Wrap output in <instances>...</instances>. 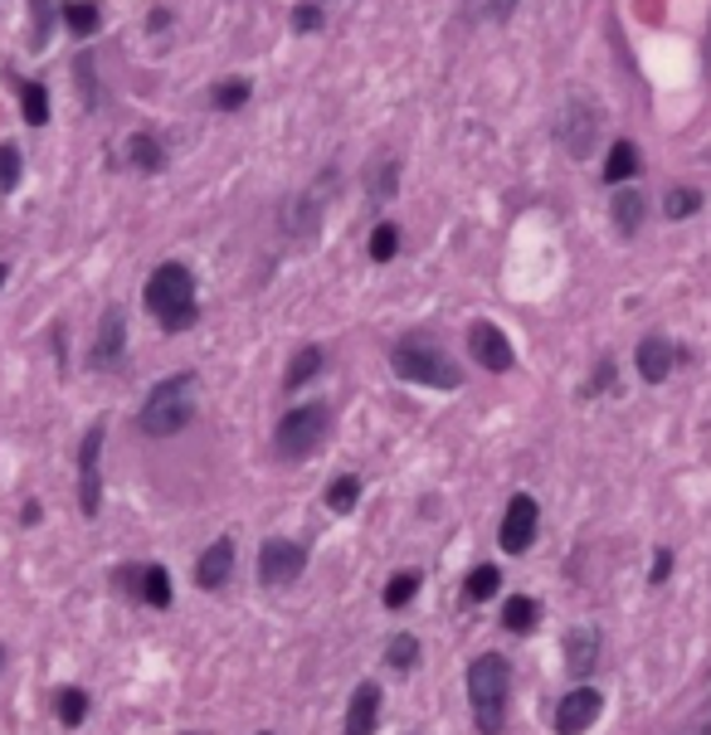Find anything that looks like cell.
<instances>
[{
  "label": "cell",
  "instance_id": "cell-3",
  "mask_svg": "<svg viewBox=\"0 0 711 735\" xmlns=\"http://www.w3.org/2000/svg\"><path fill=\"white\" fill-rule=\"evenodd\" d=\"M390 365L400 381H414V385H429V390H458L463 385V371L444 356V346L434 341L429 332H410L395 341L390 351Z\"/></svg>",
  "mask_w": 711,
  "mask_h": 735
},
{
  "label": "cell",
  "instance_id": "cell-33",
  "mask_svg": "<svg viewBox=\"0 0 711 735\" xmlns=\"http://www.w3.org/2000/svg\"><path fill=\"white\" fill-rule=\"evenodd\" d=\"M414 590H420V575H395V580L385 585V609H405L414 600Z\"/></svg>",
  "mask_w": 711,
  "mask_h": 735
},
{
  "label": "cell",
  "instance_id": "cell-10",
  "mask_svg": "<svg viewBox=\"0 0 711 735\" xmlns=\"http://www.w3.org/2000/svg\"><path fill=\"white\" fill-rule=\"evenodd\" d=\"M537 521H541L537 502H531L527 492H517V497L507 502V517H502V531H497L502 551H511V555H521V551H527V545L537 541Z\"/></svg>",
  "mask_w": 711,
  "mask_h": 735
},
{
  "label": "cell",
  "instance_id": "cell-2",
  "mask_svg": "<svg viewBox=\"0 0 711 735\" xmlns=\"http://www.w3.org/2000/svg\"><path fill=\"white\" fill-rule=\"evenodd\" d=\"M195 395H201V375L195 371H181V375H171V381H161L152 395H146V405L137 414L142 434H152V438L181 434V429L195 419V409H201Z\"/></svg>",
  "mask_w": 711,
  "mask_h": 735
},
{
  "label": "cell",
  "instance_id": "cell-15",
  "mask_svg": "<svg viewBox=\"0 0 711 735\" xmlns=\"http://www.w3.org/2000/svg\"><path fill=\"white\" fill-rule=\"evenodd\" d=\"M375 716H381V687H375V682H361L351 707H347V726H341V735H371Z\"/></svg>",
  "mask_w": 711,
  "mask_h": 735
},
{
  "label": "cell",
  "instance_id": "cell-29",
  "mask_svg": "<svg viewBox=\"0 0 711 735\" xmlns=\"http://www.w3.org/2000/svg\"><path fill=\"white\" fill-rule=\"evenodd\" d=\"M356 502H361V478H351V472H341V478L327 487V507H332V511H351Z\"/></svg>",
  "mask_w": 711,
  "mask_h": 735
},
{
  "label": "cell",
  "instance_id": "cell-16",
  "mask_svg": "<svg viewBox=\"0 0 711 735\" xmlns=\"http://www.w3.org/2000/svg\"><path fill=\"white\" fill-rule=\"evenodd\" d=\"M594 663H600V634H594V628H570V638H566L570 677H590Z\"/></svg>",
  "mask_w": 711,
  "mask_h": 735
},
{
  "label": "cell",
  "instance_id": "cell-25",
  "mask_svg": "<svg viewBox=\"0 0 711 735\" xmlns=\"http://www.w3.org/2000/svg\"><path fill=\"white\" fill-rule=\"evenodd\" d=\"M497 590H502L497 565H478V570L468 575V585H463V600H468V604H483V600H493Z\"/></svg>",
  "mask_w": 711,
  "mask_h": 735
},
{
  "label": "cell",
  "instance_id": "cell-35",
  "mask_svg": "<svg viewBox=\"0 0 711 735\" xmlns=\"http://www.w3.org/2000/svg\"><path fill=\"white\" fill-rule=\"evenodd\" d=\"M29 10H35V39H29V45H45V39H49V29H55V5H49V0H29Z\"/></svg>",
  "mask_w": 711,
  "mask_h": 735
},
{
  "label": "cell",
  "instance_id": "cell-41",
  "mask_svg": "<svg viewBox=\"0 0 711 735\" xmlns=\"http://www.w3.org/2000/svg\"><path fill=\"white\" fill-rule=\"evenodd\" d=\"M0 667H5V648H0Z\"/></svg>",
  "mask_w": 711,
  "mask_h": 735
},
{
  "label": "cell",
  "instance_id": "cell-37",
  "mask_svg": "<svg viewBox=\"0 0 711 735\" xmlns=\"http://www.w3.org/2000/svg\"><path fill=\"white\" fill-rule=\"evenodd\" d=\"M292 25H298V29H317V25H322V15H317L312 5H298V10H292Z\"/></svg>",
  "mask_w": 711,
  "mask_h": 735
},
{
  "label": "cell",
  "instance_id": "cell-7",
  "mask_svg": "<svg viewBox=\"0 0 711 735\" xmlns=\"http://www.w3.org/2000/svg\"><path fill=\"white\" fill-rule=\"evenodd\" d=\"M103 434H108V429L93 424L79 444V507H83V517H98V507H103Z\"/></svg>",
  "mask_w": 711,
  "mask_h": 735
},
{
  "label": "cell",
  "instance_id": "cell-21",
  "mask_svg": "<svg viewBox=\"0 0 711 735\" xmlns=\"http://www.w3.org/2000/svg\"><path fill=\"white\" fill-rule=\"evenodd\" d=\"M15 88H20V112H25V122H29V128H45V122H49V93H45V83L20 79Z\"/></svg>",
  "mask_w": 711,
  "mask_h": 735
},
{
  "label": "cell",
  "instance_id": "cell-14",
  "mask_svg": "<svg viewBox=\"0 0 711 735\" xmlns=\"http://www.w3.org/2000/svg\"><path fill=\"white\" fill-rule=\"evenodd\" d=\"M673 365H677L673 341H667V336H643V341H639V375H643V381L648 385H663Z\"/></svg>",
  "mask_w": 711,
  "mask_h": 735
},
{
  "label": "cell",
  "instance_id": "cell-28",
  "mask_svg": "<svg viewBox=\"0 0 711 735\" xmlns=\"http://www.w3.org/2000/svg\"><path fill=\"white\" fill-rule=\"evenodd\" d=\"M210 103H215L219 112L244 108V103H249V79H225V83H215V88H210Z\"/></svg>",
  "mask_w": 711,
  "mask_h": 735
},
{
  "label": "cell",
  "instance_id": "cell-22",
  "mask_svg": "<svg viewBox=\"0 0 711 735\" xmlns=\"http://www.w3.org/2000/svg\"><path fill=\"white\" fill-rule=\"evenodd\" d=\"M322 361H327V356H322V346H302V351H298V356H292V361H288L284 390H302V385H308L312 375L322 371Z\"/></svg>",
  "mask_w": 711,
  "mask_h": 735
},
{
  "label": "cell",
  "instance_id": "cell-27",
  "mask_svg": "<svg viewBox=\"0 0 711 735\" xmlns=\"http://www.w3.org/2000/svg\"><path fill=\"white\" fill-rule=\"evenodd\" d=\"M502 624H507L511 634H531V628H537V600H527V594H511V604L502 609Z\"/></svg>",
  "mask_w": 711,
  "mask_h": 735
},
{
  "label": "cell",
  "instance_id": "cell-12",
  "mask_svg": "<svg viewBox=\"0 0 711 735\" xmlns=\"http://www.w3.org/2000/svg\"><path fill=\"white\" fill-rule=\"evenodd\" d=\"M600 707H604V697L594 687H575L561 697V707H556V731L561 735H585L594 726V716H600Z\"/></svg>",
  "mask_w": 711,
  "mask_h": 735
},
{
  "label": "cell",
  "instance_id": "cell-40",
  "mask_svg": "<svg viewBox=\"0 0 711 735\" xmlns=\"http://www.w3.org/2000/svg\"><path fill=\"white\" fill-rule=\"evenodd\" d=\"M707 59H711V25H707Z\"/></svg>",
  "mask_w": 711,
  "mask_h": 735
},
{
  "label": "cell",
  "instance_id": "cell-13",
  "mask_svg": "<svg viewBox=\"0 0 711 735\" xmlns=\"http://www.w3.org/2000/svg\"><path fill=\"white\" fill-rule=\"evenodd\" d=\"M229 570H234V541H229V535H219L210 551L195 561V585H201V590H225Z\"/></svg>",
  "mask_w": 711,
  "mask_h": 735
},
{
  "label": "cell",
  "instance_id": "cell-18",
  "mask_svg": "<svg viewBox=\"0 0 711 735\" xmlns=\"http://www.w3.org/2000/svg\"><path fill=\"white\" fill-rule=\"evenodd\" d=\"M128 161L137 166L142 176H156V171L166 166V146H161V136H152V132L128 136Z\"/></svg>",
  "mask_w": 711,
  "mask_h": 735
},
{
  "label": "cell",
  "instance_id": "cell-39",
  "mask_svg": "<svg viewBox=\"0 0 711 735\" xmlns=\"http://www.w3.org/2000/svg\"><path fill=\"white\" fill-rule=\"evenodd\" d=\"M5 278H10V268H5V264H0V288H5Z\"/></svg>",
  "mask_w": 711,
  "mask_h": 735
},
{
  "label": "cell",
  "instance_id": "cell-11",
  "mask_svg": "<svg viewBox=\"0 0 711 735\" xmlns=\"http://www.w3.org/2000/svg\"><path fill=\"white\" fill-rule=\"evenodd\" d=\"M468 346H473V361L493 375H507L511 365H517V351H511V341L493 322H473V327H468Z\"/></svg>",
  "mask_w": 711,
  "mask_h": 735
},
{
  "label": "cell",
  "instance_id": "cell-26",
  "mask_svg": "<svg viewBox=\"0 0 711 735\" xmlns=\"http://www.w3.org/2000/svg\"><path fill=\"white\" fill-rule=\"evenodd\" d=\"M64 20H69L73 35H83V39L103 29V10L93 5V0H73V5H64Z\"/></svg>",
  "mask_w": 711,
  "mask_h": 735
},
{
  "label": "cell",
  "instance_id": "cell-4",
  "mask_svg": "<svg viewBox=\"0 0 711 735\" xmlns=\"http://www.w3.org/2000/svg\"><path fill=\"white\" fill-rule=\"evenodd\" d=\"M468 701H473V721L483 735H502L511 701V663L502 653H483L468 667Z\"/></svg>",
  "mask_w": 711,
  "mask_h": 735
},
{
  "label": "cell",
  "instance_id": "cell-8",
  "mask_svg": "<svg viewBox=\"0 0 711 735\" xmlns=\"http://www.w3.org/2000/svg\"><path fill=\"white\" fill-rule=\"evenodd\" d=\"M302 565H308V551H302L298 541L268 535V541L258 545V580H264L268 590H278V585H292V580L302 575Z\"/></svg>",
  "mask_w": 711,
  "mask_h": 735
},
{
  "label": "cell",
  "instance_id": "cell-23",
  "mask_svg": "<svg viewBox=\"0 0 711 735\" xmlns=\"http://www.w3.org/2000/svg\"><path fill=\"white\" fill-rule=\"evenodd\" d=\"M142 604L152 609H171V575L161 565H142V590H137Z\"/></svg>",
  "mask_w": 711,
  "mask_h": 735
},
{
  "label": "cell",
  "instance_id": "cell-38",
  "mask_svg": "<svg viewBox=\"0 0 711 735\" xmlns=\"http://www.w3.org/2000/svg\"><path fill=\"white\" fill-rule=\"evenodd\" d=\"M521 0H487V20H511V10H517Z\"/></svg>",
  "mask_w": 711,
  "mask_h": 735
},
{
  "label": "cell",
  "instance_id": "cell-30",
  "mask_svg": "<svg viewBox=\"0 0 711 735\" xmlns=\"http://www.w3.org/2000/svg\"><path fill=\"white\" fill-rule=\"evenodd\" d=\"M55 707H59V721H64V726H83V716H88V697H83L79 687H64V691H59Z\"/></svg>",
  "mask_w": 711,
  "mask_h": 735
},
{
  "label": "cell",
  "instance_id": "cell-6",
  "mask_svg": "<svg viewBox=\"0 0 711 735\" xmlns=\"http://www.w3.org/2000/svg\"><path fill=\"white\" fill-rule=\"evenodd\" d=\"M322 434H327V405H298L278 419L274 448H278V458L298 463V458H308L322 444Z\"/></svg>",
  "mask_w": 711,
  "mask_h": 735
},
{
  "label": "cell",
  "instance_id": "cell-1",
  "mask_svg": "<svg viewBox=\"0 0 711 735\" xmlns=\"http://www.w3.org/2000/svg\"><path fill=\"white\" fill-rule=\"evenodd\" d=\"M146 312L161 322V332H191L201 317V302H195V273L185 264H161L146 278Z\"/></svg>",
  "mask_w": 711,
  "mask_h": 735
},
{
  "label": "cell",
  "instance_id": "cell-42",
  "mask_svg": "<svg viewBox=\"0 0 711 735\" xmlns=\"http://www.w3.org/2000/svg\"><path fill=\"white\" fill-rule=\"evenodd\" d=\"M258 735H268V731H258Z\"/></svg>",
  "mask_w": 711,
  "mask_h": 735
},
{
  "label": "cell",
  "instance_id": "cell-31",
  "mask_svg": "<svg viewBox=\"0 0 711 735\" xmlns=\"http://www.w3.org/2000/svg\"><path fill=\"white\" fill-rule=\"evenodd\" d=\"M395 254H400V229L385 219V225H375V234H371V258L375 264H390Z\"/></svg>",
  "mask_w": 711,
  "mask_h": 735
},
{
  "label": "cell",
  "instance_id": "cell-36",
  "mask_svg": "<svg viewBox=\"0 0 711 735\" xmlns=\"http://www.w3.org/2000/svg\"><path fill=\"white\" fill-rule=\"evenodd\" d=\"M667 570H673V551H653V570H648V580L663 585V580H667Z\"/></svg>",
  "mask_w": 711,
  "mask_h": 735
},
{
  "label": "cell",
  "instance_id": "cell-24",
  "mask_svg": "<svg viewBox=\"0 0 711 735\" xmlns=\"http://www.w3.org/2000/svg\"><path fill=\"white\" fill-rule=\"evenodd\" d=\"M702 205H707V195L697 191V185H673V191L663 195V215L667 219H692Z\"/></svg>",
  "mask_w": 711,
  "mask_h": 735
},
{
  "label": "cell",
  "instance_id": "cell-32",
  "mask_svg": "<svg viewBox=\"0 0 711 735\" xmlns=\"http://www.w3.org/2000/svg\"><path fill=\"white\" fill-rule=\"evenodd\" d=\"M385 663H390V667H414V663H420V638H414V634H400V638H390V648H385Z\"/></svg>",
  "mask_w": 711,
  "mask_h": 735
},
{
  "label": "cell",
  "instance_id": "cell-20",
  "mask_svg": "<svg viewBox=\"0 0 711 735\" xmlns=\"http://www.w3.org/2000/svg\"><path fill=\"white\" fill-rule=\"evenodd\" d=\"M610 215H614V229H619V234H639V225H643V191L639 185H629V191L614 195Z\"/></svg>",
  "mask_w": 711,
  "mask_h": 735
},
{
  "label": "cell",
  "instance_id": "cell-5",
  "mask_svg": "<svg viewBox=\"0 0 711 735\" xmlns=\"http://www.w3.org/2000/svg\"><path fill=\"white\" fill-rule=\"evenodd\" d=\"M600 128H604V112L594 108L585 93H570V98L556 108V122H551L556 142L566 146V156H575V161H585V156L600 146Z\"/></svg>",
  "mask_w": 711,
  "mask_h": 735
},
{
  "label": "cell",
  "instance_id": "cell-34",
  "mask_svg": "<svg viewBox=\"0 0 711 735\" xmlns=\"http://www.w3.org/2000/svg\"><path fill=\"white\" fill-rule=\"evenodd\" d=\"M20 185V146H0V191H15Z\"/></svg>",
  "mask_w": 711,
  "mask_h": 735
},
{
  "label": "cell",
  "instance_id": "cell-19",
  "mask_svg": "<svg viewBox=\"0 0 711 735\" xmlns=\"http://www.w3.org/2000/svg\"><path fill=\"white\" fill-rule=\"evenodd\" d=\"M395 185H400V166H395V156H375L371 171H365V195H371L375 205L390 201Z\"/></svg>",
  "mask_w": 711,
  "mask_h": 735
},
{
  "label": "cell",
  "instance_id": "cell-17",
  "mask_svg": "<svg viewBox=\"0 0 711 735\" xmlns=\"http://www.w3.org/2000/svg\"><path fill=\"white\" fill-rule=\"evenodd\" d=\"M634 176H639V146L619 136V142L610 146V156H604V181H610V185H629Z\"/></svg>",
  "mask_w": 711,
  "mask_h": 735
},
{
  "label": "cell",
  "instance_id": "cell-9",
  "mask_svg": "<svg viewBox=\"0 0 711 735\" xmlns=\"http://www.w3.org/2000/svg\"><path fill=\"white\" fill-rule=\"evenodd\" d=\"M122 356H128V317H122V308L112 302V308H103V322H98V336H93V351H88V365L93 371H118Z\"/></svg>",
  "mask_w": 711,
  "mask_h": 735
}]
</instances>
